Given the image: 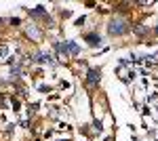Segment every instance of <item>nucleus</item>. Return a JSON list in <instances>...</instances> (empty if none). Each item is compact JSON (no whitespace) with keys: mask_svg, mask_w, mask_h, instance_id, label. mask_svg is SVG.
<instances>
[{"mask_svg":"<svg viewBox=\"0 0 158 141\" xmlns=\"http://www.w3.org/2000/svg\"><path fill=\"white\" fill-rule=\"evenodd\" d=\"M127 30H129V27H127V21H124V19H112V21H110V27H108V32L112 36H122Z\"/></svg>","mask_w":158,"mask_h":141,"instance_id":"1","label":"nucleus"},{"mask_svg":"<svg viewBox=\"0 0 158 141\" xmlns=\"http://www.w3.org/2000/svg\"><path fill=\"white\" fill-rule=\"evenodd\" d=\"M99 80H101L99 72H97V70H89V74H86V82L91 84V86H97Z\"/></svg>","mask_w":158,"mask_h":141,"instance_id":"2","label":"nucleus"},{"mask_svg":"<svg viewBox=\"0 0 158 141\" xmlns=\"http://www.w3.org/2000/svg\"><path fill=\"white\" fill-rule=\"evenodd\" d=\"M85 40L91 44V47H99V44H101V36H97V34H86Z\"/></svg>","mask_w":158,"mask_h":141,"instance_id":"3","label":"nucleus"},{"mask_svg":"<svg viewBox=\"0 0 158 141\" xmlns=\"http://www.w3.org/2000/svg\"><path fill=\"white\" fill-rule=\"evenodd\" d=\"M32 15H34V17H42V15H47V11H44V6H36V9H32Z\"/></svg>","mask_w":158,"mask_h":141,"instance_id":"4","label":"nucleus"},{"mask_svg":"<svg viewBox=\"0 0 158 141\" xmlns=\"http://www.w3.org/2000/svg\"><path fill=\"white\" fill-rule=\"evenodd\" d=\"M156 34H158V27H156Z\"/></svg>","mask_w":158,"mask_h":141,"instance_id":"5","label":"nucleus"}]
</instances>
